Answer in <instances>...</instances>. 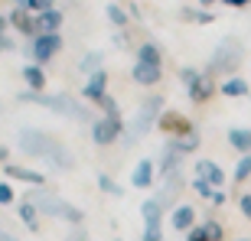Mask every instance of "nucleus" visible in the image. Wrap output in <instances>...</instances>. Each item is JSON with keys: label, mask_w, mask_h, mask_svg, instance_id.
I'll return each mask as SVG.
<instances>
[{"label": "nucleus", "mask_w": 251, "mask_h": 241, "mask_svg": "<svg viewBox=\"0 0 251 241\" xmlns=\"http://www.w3.org/2000/svg\"><path fill=\"white\" fill-rule=\"evenodd\" d=\"M17 144H20L23 153H29V157H36V160H46L49 167H56V169H72L75 167L72 150L65 147L59 137H52V134H43L36 127H23Z\"/></svg>", "instance_id": "1"}, {"label": "nucleus", "mask_w": 251, "mask_h": 241, "mask_svg": "<svg viewBox=\"0 0 251 241\" xmlns=\"http://www.w3.org/2000/svg\"><path fill=\"white\" fill-rule=\"evenodd\" d=\"M26 202H33L43 215H52V218H59V222H69V225H82L85 222V212L78 209V205L59 199V195L49 193V189H29Z\"/></svg>", "instance_id": "2"}, {"label": "nucleus", "mask_w": 251, "mask_h": 241, "mask_svg": "<svg viewBox=\"0 0 251 241\" xmlns=\"http://www.w3.org/2000/svg\"><path fill=\"white\" fill-rule=\"evenodd\" d=\"M20 101H33V104H39V108H49V111L62 114V118H72V120H88V118H92V114H88V108H82L72 95H65V92H59V95L23 92V95H20Z\"/></svg>", "instance_id": "3"}, {"label": "nucleus", "mask_w": 251, "mask_h": 241, "mask_svg": "<svg viewBox=\"0 0 251 241\" xmlns=\"http://www.w3.org/2000/svg\"><path fill=\"white\" fill-rule=\"evenodd\" d=\"M242 39H235V36H225L219 46H215L212 59H209V69H205V75L212 78V75H228L232 78V72L242 65Z\"/></svg>", "instance_id": "4"}, {"label": "nucleus", "mask_w": 251, "mask_h": 241, "mask_svg": "<svg viewBox=\"0 0 251 241\" xmlns=\"http://www.w3.org/2000/svg\"><path fill=\"white\" fill-rule=\"evenodd\" d=\"M160 114H163V98H160V95H153V98H147V101L137 108V118L130 120L127 134H124V147H134V144H137V140L160 120Z\"/></svg>", "instance_id": "5"}, {"label": "nucleus", "mask_w": 251, "mask_h": 241, "mask_svg": "<svg viewBox=\"0 0 251 241\" xmlns=\"http://www.w3.org/2000/svg\"><path fill=\"white\" fill-rule=\"evenodd\" d=\"M179 78H183V85H186V92H189V98H193L196 104H202V101H209V95H212V78L205 72H199V69H183L179 72Z\"/></svg>", "instance_id": "6"}, {"label": "nucleus", "mask_w": 251, "mask_h": 241, "mask_svg": "<svg viewBox=\"0 0 251 241\" xmlns=\"http://www.w3.org/2000/svg\"><path fill=\"white\" fill-rule=\"evenodd\" d=\"M121 134H127V130H124V120H118V118L92 120V140L98 147H111L114 140H121Z\"/></svg>", "instance_id": "7"}, {"label": "nucleus", "mask_w": 251, "mask_h": 241, "mask_svg": "<svg viewBox=\"0 0 251 241\" xmlns=\"http://www.w3.org/2000/svg\"><path fill=\"white\" fill-rule=\"evenodd\" d=\"M62 52V36L59 33H49V36H33V46H29V59L36 65L49 62L52 56Z\"/></svg>", "instance_id": "8"}, {"label": "nucleus", "mask_w": 251, "mask_h": 241, "mask_svg": "<svg viewBox=\"0 0 251 241\" xmlns=\"http://www.w3.org/2000/svg\"><path fill=\"white\" fill-rule=\"evenodd\" d=\"M160 130H163V134H170V140L173 137H183V134H193V120L189 118H183V114H176V111H163L160 114Z\"/></svg>", "instance_id": "9"}, {"label": "nucleus", "mask_w": 251, "mask_h": 241, "mask_svg": "<svg viewBox=\"0 0 251 241\" xmlns=\"http://www.w3.org/2000/svg\"><path fill=\"white\" fill-rule=\"evenodd\" d=\"M82 95L88 98V101H101L104 95H108V72L104 69H98V72H92L88 78H85V88H82Z\"/></svg>", "instance_id": "10"}, {"label": "nucleus", "mask_w": 251, "mask_h": 241, "mask_svg": "<svg viewBox=\"0 0 251 241\" xmlns=\"http://www.w3.org/2000/svg\"><path fill=\"white\" fill-rule=\"evenodd\" d=\"M196 179H205V183L212 186H225V173L219 169L215 160H196Z\"/></svg>", "instance_id": "11"}, {"label": "nucleus", "mask_w": 251, "mask_h": 241, "mask_svg": "<svg viewBox=\"0 0 251 241\" xmlns=\"http://www.w3.org/2000/svg\"><path fill=\"white\" fill-rule=\"evenodd\" d=\"M10 26L17 29L20 36H36V17L29 13V10H17L13 7V13H10Z\"/></svg>", "instance_id": "12"}, {"label": "nucleus", "mask_w": 251, "mask_h": 241, "mask_svg": "<svg viewBox=\"0 0 251 241\" xmlns=\"http://www.w3.org/2000/svg\"><path fill=\"white\" fill-rule=\"evenodd\" d=\"M179 193H183V176H179V173H173V176H163V189L157 193V202L167 209V205L176 202Z\"/></svg>", "instance_id": "13"}, {"label": "nucleus", "mask_w": 251, "mask_h": 241, "mask_svg": "<svg viewBox=\"0 0 251 241\" xmlns=\"http://www.w3.org/2000/svg\"><path fill=\"white\" fill-rule=\"evenodd\" d=\"M153 173H157V163L153 160H137V167H134V176H130V186H137V189H147L153 186Z\"/></svg>", "instance_id": "14"}, {"label": "nucleus", "mask_w": 251, "mask_h": 241, "mask_svg": "<svg viewBox=\"0 0 251 241\" xmlns=\"http://www.w3.org/2000/svg\"><path fill=\"white\" fill-rule=\"evenodd\" d=\"M170 222H173V232H193L196 228V209L193 205H176L173 215H170Z\"/></svg>", "instance_id": "15"}, {"label": "nucleus", "mask_w": 251, "mask_h": 241, "mask_svg": "<svg viewBox=\"0 0 251 241\" xmlns=\"http://www.w3.org/2000/svg\"><path fill=\"white\" fill-rule=\"evenodd\" d=\"M59 29H62V13L59 10L36 13V36H49V33H59Z\"/></svg>", "instance_id": "16"}, {"label": "nucleus", "mask_w": 251, "mask_h": 241, "mask_svg": "<svg viewBox=\"0 0 251 241\" xmlns=\"http://www.w3.org/2000/svg\"><path fill=\"white\" fill-rule=\"evenodd\" d=\"M160 75H163V69L160 65H147V62H134V69H130V78L137 85H157Z\"/></svg>", "instance_id": "17"}, {"label": "nucleus", "mask_w": 251, "mask_h": 241, "mask_svg": "<svg viewBox=\"0 0 251 241\" xmlns=\"http://www.w3.org/2000/svg\"><path fill=\"white\" fill-rule=\"evenodd\" d=\"M3 169H7L10 179H20V183H29V186H43V173H36V169H29V167H20V163H3Z\"/></svg>", "instance_id": "18"}, {"label": "nucleus", "mask_w": 251, "mask_h": 241, "mask_svg": "<svg viewBox=\"0 0 251 241\" xmlns=\"http://www.w3.org/2000/svg\"><path fill=\"white\" fill-rule=\"evenodd\" d=\"M140 218H144V228H160V222H163V205L157 199H147V202L140 205Z\"/></svg>", "instance_id": "19"}, {"label": "nucleus", "mask_w": 251, "mask_h": 241, "mask_svg": "<svg viewBox=\"0 0 251 241\" xmlns=\"http://www.w3.org/2000/svg\"><path fill=\"white\" fill-rule=\"evenodd\" d=\"M219 92H222L225 98H245V95H251V85L245 82V78H238V75H232V78L219 82Z\"/></svg>", "instance_id": "20"}, {"label": "nucleus", "mask_w": 251, "mask_h": 241, "mask_svg": "<svg viewBox=\"0 0 251 241\" xmlns=\"http://www.w3.org/2000/svg\"><path fill=\"white\" fill-rule=\"evenodd\" d=\"M23 82L33 88V92H43L46 88V72H43V65H36V62H29V65H23Z\"/></svg>", "instance_id": "21"}, {"label": "nucleus", "mask_w": 251, "mask_h": 241, "mask_svg": "<svg viewBox=\"0 0 251 241\" xmlns=\"http://www.w3.org/2000/svg\"><path fill=\"white\" fill-rule=\"evenodd\" d=\"M170 147L176 150V153H183V157H186V153H196V150H199V134H183V137H173V140H167Z\"/></svg>", "instance_id": "22"}, {"label": "nucleus", "mask_w": 251, "mask_h": 241, "mask_svg": "<svg viewBox=\"0 0 251 241\" xmlns=\"http://www.w3.org/2000/svg\"><path fill=\"white\" fill-rule=\"evenodd\" d=\"M137 62L160 65V62H163V52H160L157 43H140V46H137Z\"/></svg>", "instance_id": "23"}, {"label": "nucleus", "mask_w": 251, "mask_h": 241, "mask_svg": "<svg viewBox=\"0 0 251 241\" xmlns=\"http://www.w3.org/2000/svg\"><path fill=\"white\" fill-rule=\"evenodd\" d=\"M179 157H183V153H176V150L167 144V147H163V160H160V173H163V176L179 173Z\"/></svg>", "instance_id": "24"}, {"label": "nucleus", "mask_w": 251, "mask_h": 241, "mask_svg": "<svg viewBox=\"0 0 251 241\" xmlns=\"http://www.w3.org/2000/svg\"><path fill=\"white\" fill-rule=\"evenodd\" d=\"M228 144L242 153H251V130L248 127H232L228 130Z\"/></svg>", "instance_id": "25"}, {"label": "nucleus", "mask_w": 251, "mask_h": 241, "mask_svg": "<svg viewBox=\"0 0 251 241\" xmlns=\"http://www.w3.org/2000/svg\"><path fill=\"white\" fill-rule=\"evenodd\" d=\"M20 218H23V225H26L29 232H36V228H39V209L33 202H26V199L20 202Z\"/></svg>", "instance_id": "26"}, {"label": "nucleus", "mask_w": 251, "mask_h": 241, "mask_svg": "<svg viewBox=\"0 0 251 241\" xmlns=\"http://www.w3.org/2000/svg\"><path fill=\"white\" fill-rule=\"evenodd\" d=\"M95 179H98V186H101V193H108V195H118V199L124 195V186H121V183H114V179L108 176V173H98Z\"/></svg>", "instance_id": "27"}, {"label": "nucleus", "mask_w": 251, "mask_h": 241, "mask_svg": "<svg viewBox=\"0 0 251 241\" xmlns=\"http://www.w3.org/2000/svg\"><path fill=\"white\" fill-rule=\"evenodd\" d=\"M199 228H202V238L205 241H225V228L215 222V218H212V222H202Z\"/></svg>", "instance_id": "28"}, {"label": "nucleus", "mask_w": 251, "mask_h": 241, "mask_svg": "<svg viewBox=\"0 0 251 241\" xmlns=\"http://www.w3.org/2000/svg\"><path fill=\"white\" fill-rule=\"evenodd\" d=\"M251 176V153H242V160L235 163V183H245Z\"/></svg>", "instance_id": "29"}, {"label": "nucleus", "mask_w": 251, "mask_h": 241, "mask_svg": "<svg viewBox=\"0 0 251 241\" xmlns=\"http://www.w3.org/2000/svg\"><path fill=\"white\" fill-rule=\"evenodd\" d=\"M183 20H193V23H212V13H209V10H193V7H183Z\"/></svg>", "instance_id": "30"}, {"label": "nucleus", "mask_w": 251, "mask_h": 241, "mask_svg": "<svg viewBox=\"0 0 251 241\" xmlns=\"http://www.w3.org/2000/svg\"><path fill=\"white\" fill-rule=\"evenodd\" d=\"M98 108L104 111V118H118V120H121V111H118V101H114L111 95H104L101 101H98Z\"/></svg>", "instance_id": "31"}, {"label": "nucleus", "mask_w": 251, "mask_h": 241, "mask_svg": "<svg viewBox=\"0 0 251 241\" xmlns=\"http://www.w3.org/2000/svg\"><path fill=\"white\" fill-rule=\"evenodd\" d=\"M108 20H111L118 29H124V23H127V13H124L118 3H108Z\"/></svg>", "instance_id": "32"}, {"label": "nucleus", "mask_w": 251, "mask_h": 241, "mask_svg": "<svg viewBox=\"0 0 251 241\" xmlns=\"http://www.w3.org/2000/svg\"><path fill=\"white\" fill-rule=\"evenodd\" d=\"M98 69H101V56H98V52H88V56L82 59V72L92 75V72H98Z\"/></svg>", "instance_id": "33"}, {"label": "nucleus", "mask_w": 251, "mask_h": 241, "mask_svg": "<svg viewBox=\"0 0 251 241\" xmlns=\"http://www.w3.org/2000/svg\"><path fill=\"white\" fill-rule=\"evenodd\" d=\"M193 189H196V193H199V195H202V199H209V202H212L215 189H212V186H209V183H205V179H193Z\"/></svg>", "instance_id": "34"}, {"label": "nucleus", "mask_w": 251, "mask_h": 241, "mask_svg": "<svg viewBox=\"0 0 251 241\" xmlns=\"http://www.w3.org/2000/svg\"><path fill=\"white\" fill-rule=\"evenodd\" d=\"M46 10H56V0H33L29 3V13H46Z\"/></svg>", "instance_id": "35"}, {"label": "nucleus", "mask_w": 251, "mask_h": 241, "mask_svg": "<svg viewBox=\"0 0 251 241\" xmlns=\"http://www.w3.org/2000/svg\"><path fill=\"white\" fill-rule=\"evenodd\" d=\"M10 202H13V186L0 183V205H10Z\"/></svg>", "instance_id": "36"}, {"label": "nucleus", "mask_w": 251, "mask_h": 241, "mask_svg": "<svg viewBox=\"0 0 251 241\" xmlns=\"http://www.w3.org/2000/svg\"><path fill=\"white\" fill-rule=\"evenodd\" d=\"M238 209H242V215L251 222V195H242V199H238Z\"/></svg>", "instance_id": "37"}, {"label": "nucleus", "mask_w": 251, "mask_h": 241, "mask_svg": "<svg viewBox=\"0 0 251 241\" xmlns=\"http://www.w3.org/2000/svg\"><path fill=\"white\" fill-rule=\"evenodd\" d=\"M144 241H163V232L160 228H144Z\"/></svg>", "instance_id": "38"}, {"label": "nucleus", "mask_w": 251, "mask_h": 241, "mask_svg": "<svg viewBox=\"0 0 251 241\" xmlns=\"http://www.w3.org/2000/svg\"><path fill=\"white\" fill-rule=\"evenodd\" d=\"M69 241H88V235H85V232H82V228H75V232H72V235H69Z\"/></svg>", "instance_id": "39"}, {"label": "nucleus", "mask_w": 251, "mask_h": 241, "mask_svg": "<svg viewBox=\"0 0 251 241\" xmlns=\"http://www.w3.org/2000/svg\"><path fill=\"white\" fill-rule=\"evenodd\" d=\"M212 205H225V193H222V189H215V195H212Z\"/></svg>", "instance_id": "40"}, {"label": "nucleus", "mask_w": 251, "mask_h": 241, "mask_svg": "<svg viewBox=\"0 0 251 241\" xmlns=\"http://www.w3.org/2000/svg\"><path fill=\"white\" fill-rule=\"evenodd\" d=\"M225 3H228V7H235V10H238V7H248L251 0H225Z\"/></svg>", "instance_id": "41"}, {"label": "nucleus", "mask_w": 251, "mask_h": 241, "mask_svg": "<svg viewBox=\"0 0 251 241\" xmlns=\"http://www.w3.org/2000/svg\"><path fill=\"white\" fill-rule=\"evenodd\" d=\"M7 26H10V20L0 13V36H7Z\"/></svg>", "instance_id": "42"}, {"label": "nucleus", "mask_w": 251, "mask_h": 241, "mask_svg": "<svg viewBox=\"0 0 251 241\" xmlns=\"http://www.w3.org/2000/svg\"><path fill=\"white\" fill-rule=\"evenodd\" d=\"M13 3H17V10H29V3H33V0H13Z\"/></svg>", "instance_id": "43"}, {"label": "nucleus", "mask_w": 251, "mask_h": 241, "mask_svg": "<svg viewBox=\"0 0 251 241\" xmlns=\"http://www.w3.org/2000/svg\"><path fill=\"white\" fill-rule=\"evenodd\" d=\"M0 241H20V238H13L10 232H0Z\"/></svg>", "instance_id": "44"}, {"label": "nucleus", "mask_w": 251, "mask_h": 241, "mask_svg": "<svg viewBox=\"0 0 251 241\" xmlns=\"http://www.w3.org/2000/svg\"><path fill=\"white\" fill-rule=\"evenodd\" d=\"M10 157V153H7V147H0V160H7Z\"/></svg>", "instance_id": "45"}, {"label": "nucleus", "mask_w": 251, "mask_h": 241, "mask_svg": "<svg viewBox=\"0 0 251 241\" xmlns=\"http://www.w3.org/2000/svg\"><path fill=\"white\" fill-rule=\"evenodd\" d=\"M209 3H215V0H199V7H209Z\"/></svg>", "instance_id": "46"}, {"label": "nucleus", "mask_w": 251, "mask_h": 241, "mask_svg": "<svg viewBox=\"0 0 251 241\" xmlns=\"http://www.w3.org/2000/svg\"><path fill=\"white\" fill-rule=\"evenodd\" d=\"M242 241H251V238H242Z\"/></svg>", "instance_id": "47"}]
</instances>
